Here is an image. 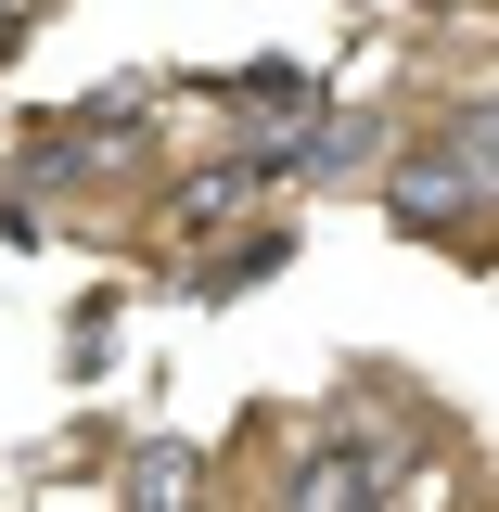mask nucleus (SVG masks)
Instances as JSON below:
<instances>
[{
  "instance_id": "obj_1",
  "label": "nucleus",
  "mask_w": 499,
  "mask_h": 512,
  "mask_svg": "<svg viewBox=\"0 0 499 512\" xmlns=\"http://www.w3.org/2000/svg\"><path fill=\"white\" fill-rule=\"evenodd\" d=\"M384 205H397V231H436V244H487V103L448 128V141H410L397 167H384Z\"/></svg>"
},
{
  "instance_id": "obj_2",
  "label": "nucleus",
  "mask_w": 499,
  "mask_h": 512,
  "mask_svg": "<svg viewBox=\"0 0 499 512\" xmlns=\"http://www.w3.org/2000/svg\"><path fill=\"white\" fill-rule=\"evenodd\" d=\"M410 474H423L410 423L333 410V423H308V436H295V461H282V500H397Z\"/></svg>"
},
{
  "instance_id": "obj_3",
  "label": "nucleus",
  "mask_w": 499,
  "mask_h": 512,
  "mask_svg": "<svg viewBox=\"0 0 499 512\" xmlns=\"http://www.w3.org/2000/svg\"><path fill=\"white\" fill-rule=\"evenodd\" d=\"M282 244H295V231H244L218 269H192V295H244V282H269V269H282Z\"/></svg>"
},
{
  "instance_id": "obj_4",
  "label": "nucleus",
  "mask_w": 499,
  "mask_h": 512,
  "mask_svg": "<svg viewBox=\"0 0 499 512\" xmlns=\"http://www.w3.org/2000/svg\"><path fill=\"white\" fill-rule=\"evenodd\" d=\"M128 487H141V500H180V487H192V461H180V448H167V436H154V448H141V461H128Z\"/></svg>"
}]
</instances>
